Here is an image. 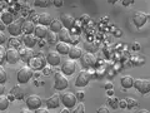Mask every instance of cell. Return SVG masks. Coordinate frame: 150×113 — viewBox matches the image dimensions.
Wrapping results in <instances>:
<instances>
[{"label": "cell", "mask_w": 150, "mask_h": 113, "mask_svg": "<svg viewBox=\"0 0 150 113\" xmlns=\"http://www.w3.org/2000/svg\"><path fill=\"white\" fill-rule=\"evenodd\" d=\"M60 98H62V103L65 108L70 109V108H74L76 106V102H78L76 94H74L71 92H64L63 94H60Z\"/></svg>", "instance_id": "cell-1"}, {"label": "cell", "mask_w": 150, "mask_h": 113, "mask_svg": "<svg viewBox=\"0 0 150 113\" xmlns=\"http://www.w3.org/2000/svg\"><path fill=\"white\" fill-rule=\"evenodd\" d=\"M33 77V69L30 67H23L19 69V72L16 74V79L20 84H25L31 79Z\"/></svg>", "instance_id": "cell-2"}, {"label": "cell", "mask_w": 150, "mask_h": 113, "mask_svg": "<svg viewBox=\"0 0 150 113\" xmlns=\"http://www.w3.org/2000/svg\"><path fill=\"white\" fill-rule=\"evenodd\" d=\"M69 86V81L68 78L65 77V74L63 72H58L55 73V82H54V87L58 91H64L67 89Z\"/></svg>", "instance_id": "cell-3"}, {"label": "cell", "mask_w": 150, "mask_h": 113, "mask_svg": "<svg viewBox=\"0 0 150 113\" xmlns=\"http://www.w3.org/2000/svg\"><path fill=\"white\" fill-rule=\"evenodd\" d=\"M90 79H91L90 72H88L86 69H83L79 72L76 79H75V87H85L90 82Z\"/></svg>", "instance_id": "cell-4"}, {"label": "cell", "mask_w": 150, "mask_h": 113, "mask_svg": "<svg viewBox=\"0 0 150 113\" xmlns=\"http://www.w3.org/2000/svg\"><path fill=\"white\" fill-rule=\"evenodd\" d=\"M134 87L142 94H146L150 92V79H135Z\"/></svg>", "instance_id": "cell-5"}, {"label": "cell", "mask_w": 150, "mask_h": 113, "mask_svg": "<svg viewBox=\"0 0 150 113\" xmlns=\"http://www.w3.org/2000/svg\"><path fill=\"white\" fill-rule=\"evenodd\" d=\"M41 104H43V101H41V98L38 94H31V96L26 98V107L29 109L36 111L38 108L41 107Z\"/></svg>", "instance_id": "cell-6"}, {"label": "cell", "mask_w": 150, "mask_h": 113, "mask_svg": "<svg viewBox=\"0 0 150 113\" xmlns=\"http://www.w3.org/2000/svg\"><path fill=\"white\" fill-rule=\"evenodd\" d=\"M76 70V63L74 59H68L62 64V72L65 75H71Z\"/></svg>", "instance_id": "cell-7"}, {"label": "cell", "mask_w": 150, "mask_h": 113, "mask_svg": "<svg viewBox=\"0 0 150 113\" xmlns=\"http://www.w3.org/2000/svg\"><path fill=\"white\" fill-rule=\"evenodd\" d=\"M148 20H149V14H145L143 11H137L134 14V16H133L134 24H135V26H138V28L144 26L145 23H146Z\"/></svg>", "instance_id": "cell-8"}, {"label": "cell", "mask_w": 150, "mask_h": 113, "mask_svg": "<svg viewBox=\"0 0 150 113\" xmlns=\"http://www.w3.org/2000/svg\"><path fill=\"white\" fill-rule=\"evenodd\" d=\"M20 53L15 48H9L6 50V62L10 64H16L20 60Z\"/></svg>", "instance_id": "cell-9"}, {"label": "cell", "mask_w": 150, "mask_h": 113, "mask_svg": "<svg viewBox=\"0 0 150 113\" xmlns=\"http://www.w3.org/2000/svg\"><path fill=\"white\" fill-rule=\"evenodd\" d=\"M80 62H81L83 67H85V69H88V68H93L94 65H95L96 59H95V56H94L91 53H85V54L81 55Z\"/></svg>", "instance_id": "cell-10"}, {"label": "cell", "mask_w": 150, "mask_h": 113, "mask_svg": "<svg viewBox=\"0 0 150 113\" xmlns=\"http://www.w3.org/2000/svg\"><path fill=\"white\" fill-rule=\"evenodd\" d=\"M60 55L62 54L58 53V51L51 50L48 53V55H46V62H48L50 65H53V67H56V65H59L62 63V56Z\"/></svg>", "instance_id": "cell-11"}, {"label": "cell", "mask_w": 150, "mask_h": 113, "mask_svg": "<svg viewBox=\"0 0 150 113\" xmlns=\"http://www.w3.org/2000/svg\"><path fill=\"white\" fill-rule=\"evenodd\" d=\"M29 67L31 69H35V70H41L45 68V59L43 56H34L30 62H29Z\"/></svg>", "instance_id": "cell-12"}, {"label": "cell", "mask_w": 150, "mask_h": 113, "mask_svg": "<svg viewBox=\"0 0 150 113\" xmlns=\"http://www.w3.org/2000/svg\"><path fill=\"white\" fill-rule=\"evenodd\" d=\"M19 53H20V58H21L23 62L29 63L30 60L34 58V53H33L31 48H29V46H23V48H20Z\"/></svg>", "instance_id": "cell-13"}, {"label": "cell", "mask_w": 150, "mask_h": 113, "mask_svg": "<svg viewBox=\"0 0 150 113\" xmlns=\"http://www.w3.org/2000/svg\"><path fill=\"white\" fill-rule=\"evenodd\" d=\"M8 31L13 36H18L23 33V23L20 21H14L10 25H8Z\"/></svg>", "instance_id": "cell-14"}, {"label": "cell", "mask_w": 150, "mask_h": 113, "mask_svg": "<svg viewBox=\"0 0 150 113\" xmlns=\"http://www.w3.org/2000/svg\"><path fill=\"white\" fill-rule=\"evenodd\" d=\"M46 107L48 108H51V109H56L59 106H60V103H62V98H60L59 94H54V96H51L49 97L48 99H46Z\"/></svg>", "instance_id": "cell-15"}, {"label": "cell", "mask_w": 150, "mask_h": 113, "mask_svg": "<svg viewBox=\"0 0 150 113\" xmlns=\"http://www.w3.org/2000/svg\"><path fill=\"white\" fill-rule=\"evenodd\" d=\"M60 20H62L64 28H67L69 30L75 25V19L71 15H69V14H63L62 18H60Z\"/></svg>", "instance_id": "cell-16"}, {"label": "cell", "mask_w": 150, "mask_h": 113, "mask_svg": "<svg viewBox=\"0 0 150 113\" xmlns=\"http://www.w3.org/2000/svg\"><path fill=\"white\" fill-rule=\"evenodd\" d=\"M38 20H39V24L40 25H45V26H50V24L54 21L53 16L50 15L49 13H43L38 16Z\"/></svg>", "instance_id": "cell-17"}, {"label": "cell", "mask_w": 150, "mask_h": 113, "mask_svg": "<svg viewBox=\"0 0 150 113\" xmlns=\"http://www.w3.org/2000/svg\"><path fill=\"white\" fill-rule=\"evenodd\" d=\"M68 55L70 56V59H74V60L80 59L81 55H83V50H81L80 46H78V45H71V48H70V51H69Z\"/></svg>", "instance_id": "cell-18"}, {"label": "cell", "mask_w": 150, "mask_h": 113, "mask_svg": "<svg viewBox=\"0 0 150 113\" xmlns=\"http://www.w3.org/2000/svg\"><path fill=\"white\" fill-rule=\"evenodd\" d=\"M70 48H71V45H70L69 43H65V41H59V43L55 45L56 51L60 53V54H69Z\"/></svg>", "instance_id": "cell-19"}, {"label": "cell", "mask_w": 150, "mask_h": 113, "mask_svg": "<svg viewBox=\"0 0 150 113\" xmlns=\"http://www.w3.org/2000/svg\"><path fill=\"white\" fill-rule=\"evenodd\" d=\"M49 34V30H48V26L45 25H38L35 28V36L39 38V39H44Z\"/></svg>", "instance_id": "cell-20"}, {"label": "cell", "mask_w": 150, "mask_h": 113, "mask_svg": "<svg viewBox=\"0 0 150 113\" xmlns=\"http://www.w3.org/2000/svg\"><path fill=\"white\" fill-rule=\"evenodd\" d=\"M58 36H59L60 41H65V43H70V41H71V34H70V30L67 29V28H63V29L59 31Z\"/></svg>", "instance_id": "cell-21"}, {"label": "cell", "mask_w": 150, "mask_h": 113, "mask_svg": "<svg viewBox=\"0 0 150 113\" xmlns=\"http://www.w3.org/2000/svg\"><path fill=\"white\" fill-rule=\"evenodd\" d=\"M23 43L25 44V46H29V48H31V46H35L36 44V36L31 35V34H24L23 35Z\"/></svg>", "instance_id": "cell-22"}, {"label": "cell", "mask_w": 150, "mask_h": 113, "mask_svg": "<svg viewBox=\"0 0 150 113\" xmlns=\"http://www.w3.org/2000/svg\"><path fill=\"white\" fill-rule=\"evenodd\" d=\"M35 25L34 23L30 21V20H25L23 21V33L24 34H31L33 31H35Z\"/></svg>", "instance_id": "cell-23"}, {"label": "cell", "mask_w": 150, "mask_h": 113, "mask_svg": "<svg viewBox=\"0 0 150 113\" xmlns=\"http://www.w3.org/2000/svg\"><path fill=\"white\" fill-rule=\"evenodd\" d=\"M0 20L3 23H5L6 25H10L11 23H14V15L9 11H1V16H0Z\"/></svg>", "instance_id": "cell-24"}, {"label": "cell", "mask_w": 150, "mask_h": 113, "mask_svg": "<svg viewBox=\"0 0 150 113\" xmlns=\"http://www.w3.org/2000/svg\"><path fill=\"white\" fill-rule=\"evenodd\" d=\"M120 83L125 89H129L131 87H134V79H133L131 75H125V77H123L121 78V81H120Z\"/></svg>", "instance_id": "cell-25"}, {"label": "cell", "mask_w": 150, "mask_h": 113, "mask_svg": "<svg viewBox=\"0 0 150 113\" xmlns=\"http://www.w3.org/2000/svg\"><path fill=\"white\" fill-rule=\"evenodd\" d=\"M63 28H64V25H63L62 20H60V19H55V20H54V21L50 24V31L59 33L60 30L63 29Z\"/></svg>", "instance_id": "cell-26"}, {"label": "cell", "mask_w": 150, "mask_h": 113, "mask_svg": "<svg viewBox=\"0 0 150 113\" xmlns=\"http://www.w3.org/2000/svg\"><path fill=\"white\" fill-rule=\"evenodd\" d=\"M9 103H10V101L8 99V97H0V111H6L9 108Z\"/></svg>", "instance_id": "cell-27"}, {"label": "cell", "mask_w": 150, "mask_h": 113, "mask_svg": "<svg viewBox=\"0 0 150 113\" xmlns=\"http://www.w3.org/2000/svg\"><path fill=\"white\" fill-rule=\"evenodd\" d=\"M21 41H23V40L18 39L16 36H13V38H10V39H9V46H11V48L18 49L19 46L21 45Z\"/></svg>", "instance_id": "cell-28"}, {"label": "cell", "mask_w": 150, "mask_h": 113, "mask_svg": "<svg viewBox=\"0 0 150 113\" xmlns=\"http://www.w3.org/2000/svg\"><path fill=\"white\" fill-rule=\"evenodd\" d=\"M50 3H51V0H35L34 5L38 8H46L50 5Z\"/></svg>", "instance_id": "cell-29"}, {"label": "cell", "mask_w": 150, "mask_h": 113, "mask_svg": "<svg viewBox=\"0 0 150 113\" xmlns=\"http://www.w3.org/2000/svg\"><path fill=\"white\" fill-rule=\"evenodd\" d=\"M11 93L15 96V98H18V99H21L23 97H24V92L21 91L19 87H14L13 89H11Z\"/></svg>", "instance_id": "cell-30"}, {"label": "cell", "mask_w": 150, "mask_h": 113, "mask_svg": "<svg viewBox=\"0 0 150 113\" xmlns=\"http://www.w3.org/2000/svg\"><path fill=\"white\" fill-rule=\"evenodd\" d=\"M119 102H120V101H119L116 97H110L109 99H108V104L115 109V108H119Z\"/></svg>", "instance_id": "cell-31"}, {"label": "cell", "mask_w": 150, "mask_h": 113, "mask_svg": "<svg viewBox=\"0 0 150 113\" xmlns=\"http://www.w3.org/2000/svg\"><path fill=\"white\" fill-rule=\"evenodd\" d=\"M46 39H48V41H49L50 44H55V41H56V39H59V36L56 35V33L49 31V34H48V36H46Z\"/></svg>", "instance_id": "cell-32"}, {"label": "cell", "mask_w": 150, "mask_h": 113, "mask_svg": "<svg viewBox=\"0 0 150 113\" xmlns=\"http://www.w3.org/2000/svg\"><path fill=\"white\" fill-rule=\"evenodd\" d=\"M71 113H85V108H84L83 103H79L73 108V112Z\"/></svg>", "instance_id": "cell-33"}, {"label": "cell", "mask_w": 150, "mask_h": 113, "mask_svg": "<svg viewBox=\"0 0 150 113\" xmlns=\"http://www.w3.org/2000/svg\"><path fill=\"white\" fill-rule=\"evenodd\" d=\"M8 81V75L5 73V70H4V68H0V83L4 84Z\"/></svg>", "instance_id": "cell-34"}, {"label": "cell", "mask_w": 150, "mask_h": 113, "mask_svg": "<svg viewBox=\"0 0 150 113\" xmlns=\"http://www.w3.org/2000/svg\"><path fill=\"white\" fill-rule=\"evenodd\" d=\"M126 102H128V108H129V109H133L135 106H138V101L134 99V98H128Z\"/></svg>", "instance_id": "cell-35"}, {"label": "cell", "mask_w": 150, "mask_h": 113, "mask_svg": "<svg viewBox=\"0 0 150 113\" xmlns=\"http://www.w3.org/2000/svg\"><path fill=\"white\" fill-rule=\"evenodd\" d=\"M96 113H111V111H110V109H109V108H108V107L103 106V107H100V108H98Z\"/></svg>", "instance_id": "cell-36"}, {"label": "cell", "mask_w": 150, "mask_h": 113, "mask_svg": "<svg viewBox=\"0 0 150 113\" xmlns=\"http://www.w3.org/2000/svg\"><path fill=\"white\" fill-rule=\"evenodd\" d=\"M4 58H6V53L4 51V48H0V63H4Z\"/></svg>", "instance_id": "cell-37"}, {"label": "cell", "mask_w": 150, "mask_h": 113, "mask_svg": "<svg viewBox=\"0 0 150 113\" xmlns=\"http://www.w3.org/2000/svg\"><path fill=\"white\" fill-rule=\"evenodd\" d=\"M53 4L55 8H62L64 4V0H53Z\"/></svg>", "instance_id": "cell-38"}, {"label": "cell", "mask_w": 150, "mask_h": 113, "mask_svg": "<svg viewBox=\"0 0 150 113\" xmlns=\"http://www.w3.org/2000/svg\"><path fill=\"white\" fill-rule=\"evenodd\" d=\"M76 98H78V101H84V98H85V93H84L83 91H79L78 93H76Z\"/></svg>", "instance_id": "cell-39"}, {"label": "cell", "mask_w": 150, "mask_h": 113, "mask_svg": "<svg viewBox=\"0 0 150 113\" xmlns=\"http://www.w3.org/2000/svg\"><path fill=\"white\" fill-rule=\"evenodd\" d=\"M140 48H142V46H140V43H138V41H134L133 44H131V49L133 50H140Z\"/></svg>", "instance_id": "cell-40"}, {"label": "cell", "mask_w": 150, "mask_h": 113, "mask_svg": "<svg viewBox=\"0 0 150 113\" xmlns=\"http://www.w3.org/2000/svg\"><path fill=\"white\" fill-rule=\"evenodd\" d=\"M35 113H49V109H48V108L40 107V108H38V109L35 111Z\"/></svg>", "instance_id": "cell-41"}, {"label": "cell", "mask_w": 150, "mask_h": 113, "mask_svg": "<svg viewBox=\"0 0 150 113\" xmlns=\"http://www.w3.org/2000/svg\"><path fill=\"white\" fill-rule=\"evenodd\" d=\"M119 108H128V102H126L125 99L120 101L119 102Z\"/></svg>", "instance_id": "cell-42"}, {"label": "cell", "mask_w": 150, "mask_h": 113, "mask_svg": "<svg viewBox=\"0 0 150 113\" xmlns=\"http://www.w3.org/2000/svg\"><path fill=\"white\" fill-rule=\"evenodd\" d=\"M5 39H6V38H5V34H4V31H0V44H4V43H5Z\"/></svg>", "instance_id": "cell-43"}, {"label": "cell", "mask_w": 150, "mask_h": 113, "mask_svg": "<svg viewBox=\"0 0 150 113\" xmlns=\"http://www.w3.org/2000/svg\"><path fill=\"white\" fill-rule=\"evenodd\" d=\"M134 1H135V0H123V5L128 6V5H130V4H133Z\"/></svg>", "instance_id": "cell-44"}, {"label": "cell", "mask_w": 150, "mask_h": 113, "mask_svg": "<svg viewBox=\"0 0 150 113\" xmlns=\"http://www.w3.org/2000/svg\"><path fill=\"white\" fill-rule=\"evenodd\" d=\"M78 41H79V36L78 35H71V41H70V43L75 44V43H78Z\"/></svg>", "instance_id": "cell-45"}, {"label": "cell", "mask_w": 150, "mask_h": 113, "mask_svg": "<svg viewBox=\"0 0 150 113\" xmlns=\"http://www.w3.org/2000/svg\"><path fill=\"white\" fill-rule=\"evenodd\" d=\"M18 113H31V111L29 109V108H23V109H20Z\"/></svg>", "instance_id": "cell-46"}, {"label": "cell", "mask_w": 150, "mask_h": 113, "mask_svg": "<svg viewBox=\"0 0 150 113\" xmlns=\"http://www.w3.org/2000/svg\"><path fill=\"white\" fill-rule=\"evenodd\" d=\"M8 99H9V101H14V99H15V96H14L13 93H10V94L8 96Z\"/></svg>", "instance_id": "cell-47"}, {"label": "cell", "mask_w": 150, "mask_h": 113, "mask_svg": "<svg viewBox=\"0 0 150 113\" xmlns=\"http://www.w3.org/2000/svg\"><path fill=\"white\" fill-rule=\"evenodd\" d=\"M4 24H5V23H3L1 20H0V30H1V31H4V28H5V26H4Z\"/></svg>", "instance_id": "cell-48"}, {"label": "cell", "mask_w": 150, "mask_h": 113, "mask_svg": "<svg viewBox=\"0 0 150 113\" xmlns=\"http://www.w3.org/2000/svg\"><path fill=\"white\" fill-rule=\"evenodd\" d=\"M111 87H112V84H111V83H106V84H105V88H106V89H109V91L111 89Z\"/></svg>", "instance_id": "cell-49"}, {"label": "cell", "mask_w": 150, "mask_h": 113, "mask_svg": "<svg viewBox=\"0 0 150 113\" xmlns=\"http://www.w3.org/2000/svg\"><path fill=\"white\" fill-rule=\"evenodd\" d=\"M137 113H150L149 111H146V109H140V111H138Z\"/></svg>", "instance_id": "cell-50"}, {"label": "cell", "mask_w": 150, "mask_h": 113, "mask_svg": "<svg viewBox=\"0 0 150 113\" xmlns=\"http://www.w3.org/2000/svg\"><path fill=\"white\" fill-rule=\"evenodd\" d=\"M60 113H70V111H69V108H64V109L60 112Z\"/></svg>", "instance_id": "cell-51"}, {"label": "cell", "mask_w": 150, "mask_h": 113, "mask_svg": "<svg viewBox=\"0 0 150 113\" xmlns=\"http://www.w3.org/2000/svg\"><path fill=\"white\" fill-rule=\"evenodd\" d=\"M43 72H44V74H49V73H50V69H48V68L45 69V68H44V70H43Z\"/></svg>", "instance_id": "cell-52"}, {"label": "cell", "mask_w": 150, "mask_h": 113, "mask_svg": "<svg viewBox=\"0 0 150 113\" xmlns=\"http://www.w3.org/2000/svg\"><path fill=\"white\" fill-rule=\"evenodd\" d=\"M116 1H118V0H108V3L109 4H115Z\"/></svg>", "instance_id": "cell-53"}, {"label": "cell", "mask_w": 150, "mask_h": 113, "mask_svg": "<svg viewBox=\"0 0 150 113\" xmlns=\"http://www.w3.org/2000/svg\"><path fill=\"white\" fill-rule=\"evenodd\" d=\"M116 35L120 36V35H121V30H118V31H116Z\"/></svg>", "instance_id": "cell-54"}, {"label": "cell", "mask_w": 150, "mask_h": 113, "mask_svg": "<svg viewBox=\"0 0 150 113\" xmlns=\"http://www.w3.org/2000/svg\"><path fill=\"white\" fill-rule=\"evenodd\" d=\"M0 92H1V94H3V92H4V87H3V84H1V87H0Z\"/></svg>", "instance_id": "cell-55"}]
</instances>
